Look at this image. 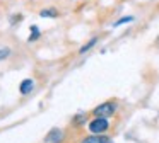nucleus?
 Segmentation results:
<instances>
[{"label": "nucleus", "instance_id": "7ed1b4c3", "mask_svg": "<svg viewBox=\"0 0 159 143\" xmlns=\"http://www.w3.org/2000/svg\"><path fill=\"white\" fill-rule=\"evenodd\" d=\"M63 138H65L63 131L57 128V129H52V131L45 136V143H62Z\"/></svg>", "mask_w": 159, "mask_h": 143}, {"label": "nucleus", "instance_id": "f257e3e1", "mask_svg": "<svg viewBox=\"0 0 159 143\" xmlns=\"http://www.w3.org/2000/svg\"><path fill=\"white\" fill-rule=\"evenodd\" d=\"M116 102L115 101H106L103 102V104L96 106V107L93 109V114L96 116V118H111V116L116 112Z\"/></svg>", "mask_w": 159, "mask_h": 143}, {"label": "nucleus", "instance_id": "1a4fd4ad", "mask_svg": "<svg viewBox=\"0 0 159 143\" xmlns=\"http://www.w3.org/2000/svg\"><path fill=\"white\" fill-rule=\"evenodd\" d=\"M11 53H12V50L9 46H4V48H0V61H4V60H7L9 56H11Z\"/></svg>", "mask_w": 159, "mask_h": 143}, {"label": "nucleus", "instance_id": "20e7f679", "mask_svg": "<svg viewBox=\"0 0 159 143\" xmlns=\"http://www.w3.org/2000/svg\"><path fill=\"white\" fill-rule=\"evenodd\" d=\"M33 89H34V80H33V78H24V80L21 82V85H19V92H21L22 95L31 94Z\"/></svg>", "mask_w": 159, "mask_h": 143}, {"label": "nucleus", "instance_id": "6e6552de", "mask_svg": "<svg viewBox=\"0 0 159 143\" xmlns=\"http://www.w3.org/2000/svg\"><path fill=\"white\" fill-rule=\"evenodd\" d=\"M29 31H31V34H29V37H28L29 43H34V41H38L39 36H41V31H39V27L36 26V24H33V26L29 27Z\"/></svg>", "mask_w": 159, "mask_h": 143}, {"label": "nucleus", "instance_id": "f03ea898", "mask_svg": "<svg viewBox=\"0 0 159 143\" xmlns=\"http://www.w3.org/2000/svg\"><path fill=\"white\" fill-rule=\"evenodd\" d=\"M110 128V121L108 118H94L93 121L89 123V131L93 135H103V133L108 131Z\"/></svg>", "mask_w": 159, "mask_h": 143}, {"label": "nucleus", "instance_id": "9d476101", "mask_svg": "<svg viewBox=\"0 0 159 143\" xmlns=\"http://www.w3.org/2000/svg\"><path fill=\"white\" fill-rule=\"evenodd\" d=\"M134 20V17L132 15H127V17H121V19H118L116 22L113 24V27H118V26H123V24H128V22H132Z\"/></svg>", "mask_w": 159, "mask_h": 143}, {"label": "nucleus", "instance_id": "423d86ee", "mask_svg": "<svg viewBox=\"0 0 159 143\" xmlns=\"http://www.w3.org/2000/svg\"><path fill=\"white\" fill-rule=\"evenodd\" d=\"M108 136H103V135H91V136H86L84 140H80V143H104Z\"/></svg>", "mask_w": 159, "mask_h": 143}, {"label": "nucleus", "instance_id": "0eeeda50", "mask_svg": "<svg viewBox=\"0 0 159 143\" xmlns=\"http://www.w3.org/2000/svg\"><path fill=\"white\" fill-rule=\"evenodd\" d=\"M98 41H99V37H91V39L87 41L86 44H82V46H80V50H79V54H84V53H87L89 50H93V48L98 44Z\"/></svg>", "mask_w": 159, "mask_h": 143}, {"label": "nucleus", "instance_id": "39448f33", "mask_svg": "<svg viewBox=\"0 0 159 143\" xmlns=\"http://www.w3.org/2000/svg\"><path fill=\"white\" fill-rule=\"evenodd\" d=\"M39 17H43V19H55V17H58V9L57 7H45V9L39 10Z\"/></svg>", "mask_w": 159, "mask_h": 143}]
</instances>
